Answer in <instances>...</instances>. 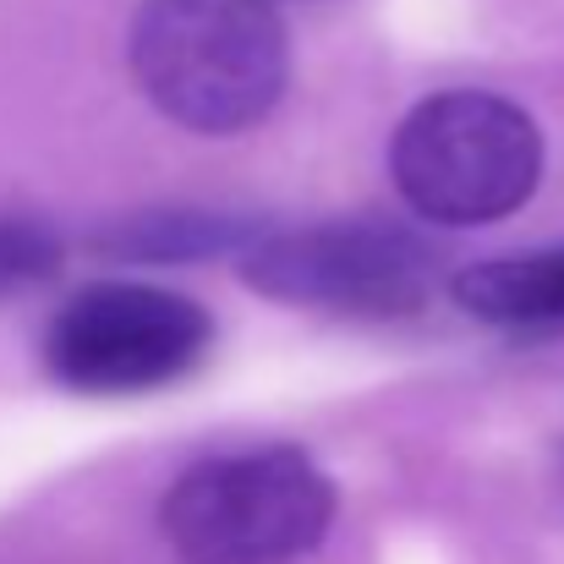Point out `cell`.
<instances>
[{
    "label": "cell",
    "instance_id": "6da1fadb",
    "mask_svg": "<svg viewBox=\"0 0 564 564\" xmlns=\"http://www.w3.org/2000/svg\"><path fill=\"white\" fill-rule=\"evenodd\" d=\"M291 72L274 0H143L132 17L138 88L192 132L263 121Z\"/></svg>",
    "mask_w": 564,
    "mask_h": 564
},
{
    "label": "cell",
    "instance_id": "7a4b0ae2",
    "mask_svg": "<svg viewBox=\"0 0 564 564\" xmlns=\"http://www.w3.org/2000/svg\"><path fill=\"white\" fill-rule=\"evenodd\" d=\"M389 176L422 219L488 225L532 197L543 176V132L499 94H433L400 121Z\"/></svg>",
    "mask_w": 564,
    "mask_h": 564
},
{
    "label": "cell",
    "instance_id": "3957f363",
    "mask_svg": "<svg viewBox=\"0 0 564 564\" xmlns=\"http://www.w3.org/2000/svg\"><path fill=\"white\" fill-rule=\"evenodd\" d=\"M329 521L335 488L302 449L203 460L160 510L182 564H296L324 543Z\"/></svg>",
    "mask_w": 564,
    "mask_h": 564
},
{
    "label": "cell",
    "instance_id": "277c9868",
    "mask_svg": "<svg viewBox=\"0 0 564 564\" xmlns=\"http://www.w3.org/2000/svg\"><path fill=\"white\" fill-rule=\"evenodd\" d=\"M208 340L214 318L176 291L94 285L55 313L44 362L77 394H138L187 378Z\"/></svg>",
    "mask_w": 564,
    "mask_h": 564
},
{
    "label": "cell",
    "instance_id": "5b68a950",
    "mask_svg": "<svg viewBox=\"0 0 564 564\" xmlns=\"http://www.w3.org/2000/svg\"><path fill=\"white\" fill-rule=\"evenodd\" d=\"M241 274L274 302L329 307V313H357V318H400L427 302L438 263L405 230L324 225V230L258 241Z\"/></svg>",
    "mask_w": 564,
    "mask_h": 564
},
{
    "label": "cell",
    "instance_id": "8992f818",
    "mask_svg": "<svg viewBox=\"0 0 564 564\" xmlns=\"http://www.w3.org/2000/svg\"><path fill=\"white\" fill-rule=\"evenodd\" d=\"M455 302L499 329H564V252L471 263L455 274Z\"/></svg>",
    "mask_w": 564,
    "mask_h": 564
},
{
    "label": "cell",
    "instance_id": "52a82bcc",
    "mask_svg": "<svg viewBox=\"0 0 564 564\" xmlns=\"http://www.w3.org/2000/svg\"><path fill=\"white\" fill-rule=\"evenodd\" d=\"M61 274V247L28 219H0V296H22Z\"/></svg>",
    "mask_w": 564,
    "mask_h": 564
},
{
    "label": "cell",
    "instance_id": "ba28073f",
    "mask_svg": "<svg viewBox=\"0 0 564 564\" xmlns=\"http://www.w3.org/2000/svg\"><path fill=\"white\" fill-rule=\"evenodd\" d=\"M214 241H225V225H214V219H154V225H138L132 247H121V252L182 258V252H208Z\"/></svg>",
    "mask_w": 564,
    "mask_h": 564
}]
</instances>
